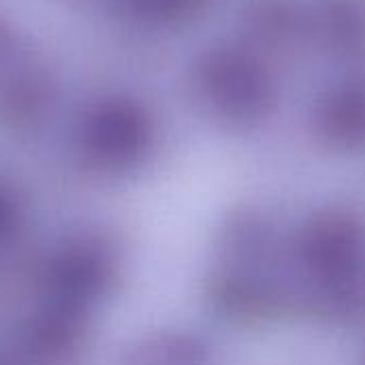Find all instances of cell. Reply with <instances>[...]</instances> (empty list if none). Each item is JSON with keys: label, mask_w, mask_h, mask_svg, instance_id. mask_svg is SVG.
I'll return each instance as SVG.
<instances>
[{"label": "cell", "mask_w": 365, "mask_h": 365, "mask_svg": "<svg viewBox=\"0 0 365 365\" xmlns=\"http://www.w3.org/2000/svg\"><path fill=\"white\" fill-rule=\"evenodd\" d=\"M299 293L321 314L365 319V229L346 214L310 220L295 242Z\"/></svg>", "instance_id": "6da1fadb"}]
</instances>
